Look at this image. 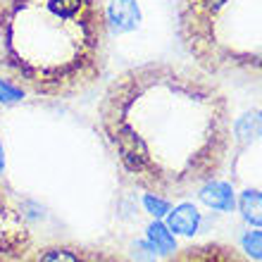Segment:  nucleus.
Listing matches in <instances>:
<instances>
[{
	"label": "nucleus",
	"instance_id": "obj_8",
	"mask_svg": "<svg viewBox=\"0 0 262 262\" xmlns=\"http://www.w3.org/2000/svg\"><path fill=\"white\" fill-rule=\"evenodd\" d=\"M169 224H172V229H177V231L191 234V231L195 229V210H191V207H181L177 214H172Z\"/></svg>",
	"mask_w": 262,
	"mask_h": 262
},
{
	"label": "nucleus",
	"instance_id": "obj_3",
	"mask_svg": "<svg viewBox=\"0 0 262 262\" xmlns=\"http://www.w3.org/2000/svg\"><path fill=\"white\" fill-rule=\"evenodd\" d=\"M177 36L207 76L262 86V0H179Z\"/></svg>",
	"mask_w": 262,
	"mask_h": 262
},
{
	"label": "nucleus",
	"instance_id": "obj_10",
	"mask_svg": "<svg viewBox=\"0 0 262 262\" xmlns=\"http://www.w3.org/2000/svg\"><path fill=\"white\" fill-rule=\"evenodd\" d=\"M0 169H3V145H0Z\"/></svg>",
	"mask_w": 262,
	"mask_h": 262
},
{
	"label": "nucleus",
	"instance_id": "obj_9",
	"mask_svg": "<svg viewBox=\"0 0 262 262\" xmlns=\"http://www.w3.org/2000/svg\"><path fill=\"white\" fill-rule=\"evenodd\" d=\"M212 191H214V195H210V193H203V198H205V203H207V205H222V207H224V203H222V198H224V195H231V191H229L227 186H222V184H212Z\"/></svg>",
	"mask_w": 262,
	"mask_h": 262
},
{
	"label": "nucleus",
	"instance_id": "obj_5",
	"mask_svg": "<svg viewBox=\"0 0 262 262\" xmlns=\"http://www.w3.org/2000/svg\"><path fill=\"white\" fill-rule=\"evenodd\" d=\"M24 262H131L117 250L83 243H53L34 248Z\"/></svg>",
	"mask_w": 262,
	"mask_h": 262
},
{
	"label": "nucleus",
	"instance_id": "obj_7",
	"mask_svg": "<svg viewBox=\"0 0 262 262\" xmlns=\"http://www.w3.org/2000/svg\"><path fill=\"white\" fill-rule=\"evenodd\" d=\"M136 17H138V12H136L134 0H115V5H112V19L119 24V29L134 27Z\"/></svg>",
	"mask_w": 262,
	"mask_h": 262
},
{
	"label": "nucleus",
	"instance_id": "obj_2",
	"mask_svg": "<svg viewBox=\"0 0 262 262\" xmlns=\"http://www.w3.org/2000/svg\"><path fill=\"white\" fill-rule=\"evenodd\" d=\"M103 0H0V81L21 96L76 98L107 67Z\"/></svg>",
	"mask_w": 262,
	"mask_h": 262
},
{
	"label": "nucleus",
	"instance_id": "obj_1",
	"mask_svg": "<svg viewBox=\"0 0 262 262\" xmlns=\"http://www.w3.org/2000/svg\"><path fill=\"white\" fill-rule=\"evenodd\" d=\"M98 124L126 177L162 200L212 184L231 150L227 91L179 62H143L117 74L98 103Z\"/></svg>",
	"mask_w": 262,
	"mask_h": 262
},
{
	"label": "nucleus",
	"instance_id": "obj_4",
	"mask_svg": "<svg viewBox=\"0 0 262 262\" xmlns=\"http://www.w3.org/2000/svg\"><path fill=\"white\" fill-rule=\"evenodd\" d=\"M34 250V234L12 195L0 186V262H24Z\"/></svg>",
	"mask_w": 262,
	"mask_h": 262
},
{
	"label": "nucleus",
	"instance_id": "obj_6",
	"mask_svg": "<svg viewBox=\"0 0 262 262\" xmlns=\"http://www.w3.org/2000/svg\"><path fill=\"white\" fill-rule=\"evenodd\" d=\"M165 262H255V260H250V255H246L243 250H238L231 243L207 241L174 250V255H169Z\"/></svg>",
	"mask_w": 262,
	"mask_h": 262
}]
</instances>
